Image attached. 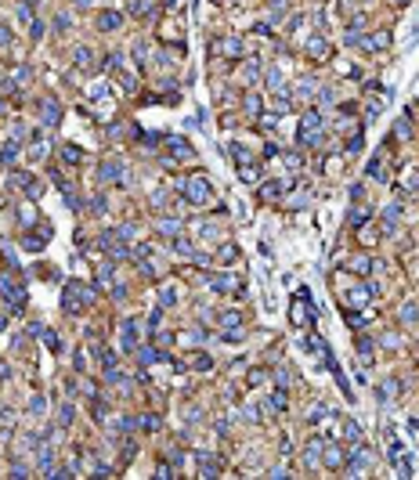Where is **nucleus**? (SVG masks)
Here are the masks:
<instances>
[{"mask_svg":"<svg viewBox=\"0 0 419 480\" xmlns=\"http://www.w3.org/2000/svg\"><path fill=\"white\" fill-rule=\"evenodd\" d=\"M123 350H138V325L123 322Z\"/></svg>","mask_w":419,"mask_h":480,"instance_id":"9b49d317","label":"nucleus"},{"mask_svg":"<svg viewBox=\"0 0 419 480\" xmlns=\"http://www.w3.org/2000/svg\"><path fill=\"white\" fill-rule=\"evenodd\" d=\"M260 199H264V203H278V199H282V184H264L260 188Z\"/></svg>","mask_w":419,"mask_h":480,"instance_id":"f3484780","label":"nucleus"},{"mask_svg":"<svg viewBox=\"0 0 419 480\" xmlns=\"http://www.w3.org/2000/svg\"><path fill=\"white\" fill-rule=\"evenodd\" d=\"M285 401H289V397H285V386L271 393V408H275V412H285Z\"/></svg>","mask_w":419,"mask_h":480,"instance_id":"393cba45","label":"nucleus"},{"mask_svg":"<svg viewBox=\"0 0 419 480\" xmlns=\"http://www.w3.org/2000/svg\"><path fill=\"white\" fill-rule=\"evenodd\" d=\"M358 350H361V357H369V354H372V340L361 336V340H358Z\"/></svg>","mask_w":419,"mask_h":480,"instance_id":"4c0bfd02","label":"nucleus"},{"mask_svg":"<svg viewBox=\"0 0 419 480\" xmlns=\"http://www.w3.org/2000/svg\"><path fill=\"white\" fill-rule=\"evenodd\" d=\"M58 119H62L58 101L55 98H44V101H40V123H44V127H58Z\"/></svg>","mask_w":419,"mask_h":480,"instance_id":"423d86ee","label":"nucleus"},{"mask_svg":"<svg viewBox=\"0 0 419 480\" xmlns=\"http://www.w3.org/2000/svg\"><path fill=\"white\" fill-rule=\"evenodd\" d=\"M98 174H101V181H119V184L127 181V166H123L119 159H105Z\"/></svg>","mask_w":419,"mask_h":480,"instance_id":"0eeeda50","label":"nucleus"},{"mask_svg":"<svg viewBox=\"0 0 419 480\" xmlns=\"http://www.w3.org/2000/svg\"><path fill=\"white\" fill-rule=\"evenodd\" d=\"M58 422H62V426H69V422H72V405H62V412H58Z\"/></svg>","mask_w":419,"mask_h":480,"instance_id":"72a5a7b5","label":"nucleus"},{"mask_svg":"<svg viewBox=\"0 0 419 480\" xmlns=\"http://www.w3.org/2000/svg\"><path fill=\"white\" fill-rule=\"evenodd\" d=\"M202 476H217V459H202Z\"/></svg>","mask_w":419,"mask_h":480,"instance_id":"473e14b6","label":"nucleus"},{"mask_svg":"<svg viewBox=\"0 0 419 480\" xmlns=\"http://www.w3.org/2000/svg\"><path fill=\"white\" fill-rule=\"evenodd\" d=\"M394 393H398V383L390 379V383H383V386H380V401H390Z\"/></svg>","mask_w":419,"mask_h":480,"instance_id":"7c9ffc66","label":"nucleus"},{"mask_svg":"<svg viewBox=\"0 0 419 480\" xmlns=\"http://www.w3.org/2000/svg\"><path fill=\"white\" fill-rule=\"evenodd\" d=\"M268 87H271V91H282V72H278V69L268 72Z\"/></svg>","mask_w":419,"mask_h":480,"instance_id":"2f4dec72","label":"nucleus"},{"mask_svg":"<svg viewBox=\"0 0 419 480\" xmlns=\"http://www.w3.org/2000/svg\"><path fill=\"white\" fill-rule=\"evenodd\" d=\"M134 15H141V18L148 15V0H138V4H134Z\"/></svg>","mask_w":419,"mask_h":480,"instance_id":"37998d69","label":"nucleus"},{"mask_svg":"<svg viewBox=\"0 0 419 480\" xmlns=\"http://www.w3.org/2000/svg\"><path fill=\"white\" fill-rule=\"evenodd\" d=\"M69 22H72V18H69V15H65V11H62V15H58V18H55V25H58V29H69Z\"/></svg>","mask_w":419,"mask_h":480,"instance_id":"a18cd8bd","label":"nucleus"},{"mask_svg":"<svg viewBox=\"0 0 419 480\" xmlns=\"http://www.w3.org/2000/svg\"><path fill=\"white\" fill-rule=\"evenodd\" d=\"M307 51H311V58H322V54H329V44L322 36H311V44H307Z\"/></svg>","mask_w":419,"mask_h":480,"instance_id":"dca6fc26","label":"nucleus"},{"mask_svg":"<svg viewBox=\"0 0 419 480\" xmlns=\"http://www.w3.org/2000/svg\"><path fill=\"white\" fill-rule=\"evenodd\" d=\"M347 152H361V134H354V137L347 141Z\"/></svg>","mask_w":419,"mask_h":480,"instance_id":"a19ab883","label":"nucleus"},{"mask_svg":"<svg viewBox=\"0 0 419 480\" xmlns=\"http://www.w3.org/2000/svg\"><path fill=\"white\" fill-rule=\"evenodd\" d=\"M141 426H145V430H155V426H159V419H155V415H145V419H141Z\"/></svg>","mask_w":419,"mask_h":480,"instance_id":"49530a36","label":"nucleus"},{"mask_svg":"<svg viewBox=\"0 0 419 480\" xmlns=\"http://www.w3.org/2000/svg\"><path fill=\"white\" fill-rule=\"evenodd\" d=\"M177 300V289H170V286H166V289H159V307H170Z\"/></svg>","mask_w":419,"mask_h":480,"instance_id":"bb28decb","label":"nucleus"},{"mask_svg":"<svg viewBox=\"0 0 419 480\" xmlns=\"http://www.w3.org/2000/svg\"><path fill=\"white\" fill-rule=\"evenodd\" d=\"M231 159H235L239 166H246V163H253V159H249V152H246L242 145H231Z\"/></svg>","mask_w":419,"mask_h":480,"instance_id":"5701e85b","label":"nucleus"},{"mask_svg":"<svg viewBox=\"0 0 419 480\" xmlns=\"http://www.w3.org/2000/svg\"><path fill=\"white\" fill-rule=\"evenodd\" d=\"M119 83H123V87H127V91H134V87H138V79H134L130 72H119Z\"/></svg>","mask_w":419,"mask_h":480,"instance_id":"e433bc0d","label":"nucleus"},{"mask_svg":"<svg viewBox=\"0 0 419 480\" xmlns=\"http://www.w3.org/2000/svg\"><path fill=\"white\" fill-rule=\"evenodd\" d=\"M72 58H76V65H80V69H87V65L94 62V54H91V47H76V54H72Z\"/></svg>","mask_w":419,"mask_h":480,"instance_id":"aec40b11","label":"nucleus"},{"mask_svg":"<svg viewBox=\"0 0 419 480\" xmlns=\"http://www.w3.org/2000/svg\"><path fill=\"white\" fill-rule=\"evenodd\" d=\"M119 25H123V15H119V11H101V15H98V29H101V33H112V29H119Z\"/></svg>","mask_w":419,"mask_h":480,"instance_id":"9d476101","label":"nucleus"},{"mask_svg":"<svg viewBox=\"0 0 419 480\" xmlns=\"http://www.w3.org/2000/svg\"><path fill=\"white\" fill-rule=\"evenodd\" d=\"M365 462H369V455H365V451L351 455V473H361V469H365Z\"/></svg>","mask_w":419,"mask_h":480,"instance_id":"c85d7f7f","label":"nucleus"},{"mask_svg":"<svg viewBox=\"0 0 419 480\" xmlns=\"http://www.w3.org/2000/svg\"><path fill=\"white\" fill-rule=\"evenodd\" d=\"M177 253H181V257H192V260H195V246L188 242V238H177Z\"/></svg>","mask_w":419,"mask_h":480,"instance_id":"c756f323","label":"nucleus"},{"mask_svg":"<svg viewBox=\"0 0 419 480\" xmlns=\"http://www.w3.org/2000/svg\"><path fill=\"white\" fill-rule=\"evenodd\" d=\"M221 322H224V329H228V336L235 340V329H242V314H235V310H228V314L221 318Z\"/></svg>","mask_w":419,"mask_h":480,"instance_id":"ddd939ff","label":"nucleus"},{"mask_svg":"<svg viewBox=\"0 0 419 480\" xmlns=\"http://www.w3.org/2000/svg\"><path fill=\"white\" fill-rule=\"evenodd\" d=\"M398 318H401V325H412L415 318H419V307L415 303H401V310H398Z\"/></svg>","mask_w":419,"mask_h":480,"instance_id":"4468645a","label":"nucleus"},{"mask_svg":"<svg viewBox=\"0 0 419 480\" xmlns=\"http://www.w3.org/2000/svg\"><path fill=\"white\" fill-rule=\"evenodd\" d=\"M0 296H4V300H11V307H15V310H18V307L25 303V293H22V286L8 282V278H4V282H0Z\"/></svg>","mask_w":419,"mask_h":480,"instance_id":"1a4fd4ad","label":"nucleus"},{"mask_svg":"<svg viewBox=\"0 0 419 480\" xmlns=\"http://www.w3.org/2000/svg\"><path fill=\"white\" fill-rule=\"evenodd\" d=\"M181 188H185V195H188L192 206H206L210 203V181H206V174H192Z\"/></svg>","mask_w":419,"mask_h":480,"instance_id":"7ed1b4c3","label":"nucleus"},{"mask_svg":"<svg viewBox=\"0 0 419 480\" xmlns=\"http://www.w3.org/2000/svg\"><path fill=\"white\" fill-rule=\"evenodd\" d=\"M322 459H325L329 466H340V462H344V455H340L336 444H325V448H322Z\"/></svg>","mask_w":419,"mask_h":480,"instance_id":"2eb2a0df","label":"nucleus"},{"mask_svg":"<svg viewBox=\"0 0 419 480\" xmlns=\"http://www.w3.org/2000/svg\"><path fill=\"white\" fill-rule=\"evenodd\" d=\"M98 361H101L105 369H112V365H116V354H112V350H101V354H98Z\"/></svg>","mask_w":419,"mask_h":480,"instance_id":"c9c22d12","label":"nucleus"},{"mask_svg":"<svg viewBox=\"0 0 419 480\" xmlns=\"http://www.w3.org/2000/svg\"><path fill=\"white\" fill-rule=\"evenodd\" d=\"M322 130H325V119H322L318 112H307V116L300 119L297 141H300V145H318V141H322Z\"/></svg>","mask_w":419,"mask_h":480,"instance_id":"f03ea898","label":"nucleus"},{"mask_svg":"<svg viewBox=\"0 0 419 480\" xmlns=\"http://www.w3.org/2000/svg\"><path fill=\"white\" fill-rule=\"evenodd\" d=\"M87 303H94V286H83V282H69V286H65L62 307H65L69 314H80Z\"/></svg>","mask_w":419,"mask_h":480,"instance_id":"f257e3e1","label":"nucleus"},{"mask_svg":"<svg viewBox=\"0 0 419 480\" xmlns=\"http://www.w3.org/2000/svg\"><path fill=\"white\" fill-rule=\"evenodd\" d=\"M344 437H347V441H351L354 448H361V430H358L354 422H344Z\"/></svg>","mask_w":419,"mask_h":480,"instance_id":"a211bd4d","label":"nucleus"},{"mask_svg":"<svg viewBox=\"0 0 419 480\" xmlns=\"http://www.w3.org/2000/svg\"><path fill=\"white\" fill-rule=\"evenodd\" d=\"M365 217H369V210H351V224H365Z\"/></svg>","mask_w":419,"mask_h":480,"instance_id":"ea45409f","label":"nucleus"},{"mask_svg":"<svg viewBox=\"0 0 419 480\" xmlns=\"http://www.w3.org/2000/svg\"><path fill=\"white\" fill-rule=\"evenodd\" d=\"M62 159H65V163H83V152H80L76 145H65V148H62Z\"/></svg>","mask_w":419,"mask_h":480,"instance_id":"412c9836","label":"nucleus"},{"mask_svg":"<svg viewBox=\"0 0 419 480\" xmlns=\"http://www.w3.org/2000/svg\"><path fill=\"white\" fill-rule=\"evenodd\" d=\"M155 231H163V235H177V231H181V220H155Z\"/></svg>","mask_w":419,"mask_h":480,"instance_id":"4be33fe9","label":"nucleus"},{"mask_svg":"<svg viewBox=\"0 0 419 480\" xmlns=\"http://www.w3.org/2000/svg\"><path fill=\"white\" fill-rule=\"evenodd\" d=\"M242 181H246V184H257V181H260V170H257L253 163H246V166H242Z\"/></svg>","mask_w":419,"mask_h":480,"instance_id":"b1692460","label":"nucleus"},{"mask_svg":"<svg viewBox=\"0 0 419 480\" xmlns=\"http://www.w3.org/2000/svg\"><path fill=\"white\" fill-rule=\"evenodd\" d=\"M257 72H260V69H257V62H249V65H246V69H242V76H246V79H253V76H257Z\"/></svg>","mask_w":419,"mask_h":480,"instance_id":"79ce46f5","label":"nucleus"},{"mask_svg":"<svg viewBox=\"0 0 419 480\" xmlns=\"http://www.w3.org/2000/svg\"><path fill=\"white\" fill-rule=\"evenodd\" d=\"M0 112H4V105H0Z\"/></svg>","mask_w":419,"mask_h":480,"instance_id":"09e8293b","label":"nucleus"},{"mask_svg":"<svg viewBox=\"0 0 419 480\" xmlns=\"http://www.w3.org/2000/svg\"><path fill=\"white\" fill-rule=\"evenodd\" d=\"M214 51L224 54V58H239V54H242V40H239V36H224V40H217V44H214Z\"/></svg>","mask_w":419,"mask_h":480,"instance_id":"6e6552de","label":"nucleus"},{"mask_svg":"<svg viewBox=\"0 0 419 480\" xmlns=\"http://www.w3.org/2000/svg\"><path fill=\"white\" fill-rule=\"evenodd\" d=\"M170 152H174V159H192V145L181 137H170Z\"/></svg>","mask_w":419,"mask_h":480,"instance_id":"f8f14e48","label":"nucleus"},{"mask_svg":"<svg viewBox=\"0 0 419 480\" xmlns=\"http://www.w3.org/2000/svg\"><path fill=\"white\" fill-rule=\"evenodd\" d=\"M405 184H408V188H419V174H412V170H408V177H405Z\"/></svg>","mask_w":419,"mask_h":480,"instance_id":"de8ad7c7","label":"nucleus"},{"mask_svg":"<svg viewBox=\"0 0 419 480\" xmlns=\"http://www.w3.org/2000/svg\"><path fill=\"white\" fill-rule=\"evenodd\" d=\"M15 159H18V145H4V152H0V163H15Z\"/></svg>","mask_w":419,"mask_h":480,"instance_id":"a878e982","label":"nucleus"},{"mask_svg":"<svg viewBox=\"0 0 419 480\" xmlns=\"http://www.w3.org/2000/svg\"><path fill=\"white\" fill-rule=\"evenodd\" d=\"M351 267H354L358 274H369V271H372V260H369V257H358V260H351Z\"/></svg>","mask_w":419,"mask_h":480,"instance_id":"cd10ccee","label":"nucleus"},{"mask_svg":"<svg viewBox=\"0 0 419 480\" xmlns=\"http://www.w3.org/2000/svg\"><path fill=\"white\" fill-rule=\"evenodd\" d=\"M235 257H239V249H235V242H228V246H221V249H217V260H221V264H231Z\"/></svg>","mask_w":419,"mask_h":480,"instance_id":"6ab92c4d","label":"nucleus"},{"mask_svg":"<svg viewBox=\"0 0 419 480\" xmlns=\"http://www.w3.org/2000/svg\"><path fill=\"white\" fill-rule=\"evenodd\" d=\"M289 318H293V325H311V322H315V310H311L307 289H300V296L293 300V310H289Z\"/></svg>","mask_w":419,"mask_h":480,"instance_id":"20e7f679","label":"nucleus"},{"mask_svg":"<svg viewBox=\"0 0 419 480\" xmlns=\"http://www.w3.org/2000/svg\"><path fill=\"white\" fill-rule=\"evenodd\" d=\"M210 289H217V293H242V282L239 278H231V274H210Z\"/></svg>","mask_w":419,"mask_h":480,"instance_id":"39448f33","label":"nucleus"},{"mask_svg":"<svg viewBox=\"0 0 419 480\" xmlns=\"http://www.w3.org/2000/svg\"><path fill=\"white\" fill-rule=\"evenodd\" d=\"M29 36H33V40H40V36H44V25L33 22V25H29Z\"/></svg>","mask_w":419,"mask_h":480,"instance_id":"c03bdc74","label":"nucleus"},{"mask_svg":"<svg viewBox=\"0 0 419 480\" xmlns=\"http://www.w3.org/2000/svg\"><path fill=\"white\" fill-rule=\"evenodd\" d=\"M29 412H33V415L44 412V397H33V401H29Z\"/></svg>","mask_w":419,"mask_h":480,"instance_id":"58836bf2","label":"nucleus"},{"mask_svg":"<svg viewBox=\"0 0 419 480\" xmlns=\"http://www.w3.org/2000/svg\"><path fill=\"white\" fill-rule=\"evenodd\" d=\"M159 357H163V354H155L152 347H141V361H145V365H148V361H159Z\"/></svg>","mask_w":419,"mask_h":480,"instance_id":"f704fd0d","label":"nucleus"}]
</instances>
